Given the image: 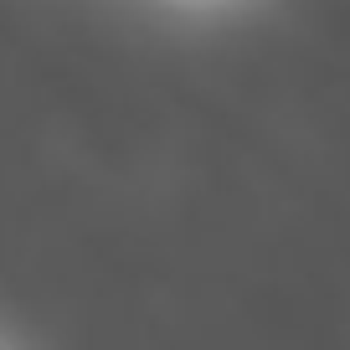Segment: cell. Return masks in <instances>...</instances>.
Here are the masks:
<instances>
[{
	"label": "cell",
	"mask_w": 350,
	"mask_h": 350,
	"mask_svg": "<svg viewBox=\"0 0 350 350\" xmlns=\"http://www.w3.org/2000/svg\"><path fill=\"white\" fill-rule=\"evenodd\" d=\"M0 350H5V345H0Z\"/></svg>",
	"instance_id": "cell-1"
}]
</instances>
